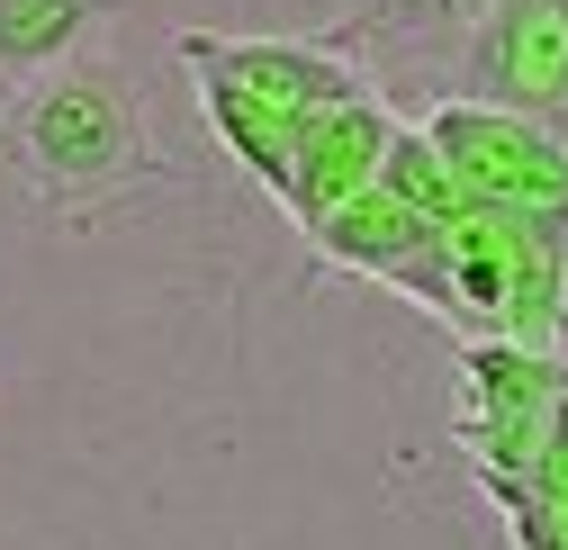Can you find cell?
Here are the masks:
<instances>
[{
	"label": "cell",
	"mask_w": 568,
	"mask_h": 550,
	"mask_svg": "<svg viewBox=\"0 0 568 550\" xmlns=\"http://www.w3.org/2000/svg\"><path fill=\"white\" fill-rule=\"evenodd\" d=\"M181 63H190V73L244 82L253 100H271L280 118H298V126L325 118V109H343V100H371V73L343 45H325V37H207V28H190Z\"/></svg>",
	"instance_id": "6"
},
{
	"label": "cell",
	"mask_w": 568,
	"mask_h": 550,
	"mask_svg": "<svg viewBox=\"0 0 568 550\" xmlns=\"http://www.w3.org/2000/svg\"><path fill=\"white\" fill-rule=\"evenodd\" d=\"M424 135L443 145V163L460 172L469 208H568V145L559 126L515 118L496 100H434Z\"/></svg>",
	"instance_id": "3"
},
{
	"label": "cell",
	"mask_w": 568,
	"mask_h": 550,
	"mask_svg": "<svg viewBox=\"0 0 568 550\" xmlns=\"http://www.w3.org/2000/svg\"><path fill=\"white\" fill-rule=\"evenodd\" d=\"M559 145H568V126H559Z\"/></svg>",
	"instance_id": "11"
},
{
	"label": "cell",
	"mask_w": 568,
	"mask_h": 550,
	"mask_svg": "<svg viewBox=\"0 0 568 550\" xmlns=\"http://www.w3.org/2000/svg\"><path fill=\"white\" fill-rule=\"evenodd\" d=\"M307 253H316L325 271H362V281H379V289H406L424 316L460 325V289H452V226L415 217L406 198H388L379 181H371V190H352L343 208H325V217L307 226Z\"/></svg>",
	"instance_id": "2"
},
{
	"label": "cell",
	"mask_w": 568,
	"mask_h": 550,
	"mask_svg": "<svg viewBox=\"0 0 568 550\" xmlns=\"http://www.w3.org/2000/svg\"><path fill=\"white\" fill-rule=\"evenodd\" d=\"M388 198H406L415 217H434V226H452V217H469V190H460V172L443 163V145L424 135V118H397L388 126V145H379V172H371Z\"/></svg>",
	"instance_id": "10"
},
{
	"label": "cell",
	"mask_w": 568,
	"mask_h": 550,
	"mask_svg": "<svg viewBox=\"0 0 568 550\" xmlns=\"http://www.w3.org/2000/svg\"><path fill=\"white\" fill-rule=\"evenodd\" d=\"M452 100H496L515 118L568 126V0H496L460 45Z\"/></svg>",
	"instance_id": "5"
},
{
	"label": "cell",
	"mask_w": 568,
	"mask_h": 550,
	"mask_svg": "<svg viewBox=\"0 0 568 550\" xmlns=\"http://www.w3.org/2000/svg\"><path fill=\"white\" fill-rule=\"evenodd\" d=\"M388 126H397V118H388V100H379V91H371V100H343V109H325V118H307V126H298L290 181H280V208L298 217V235H307L325 208H343L352 190H371Z\"/></svg>",
	"instance_id": "7"
},
{
	"label": "cell",
	"mask_w": 568,
	"mask_h": 550,
	"mask_svg": "<svg viewBox=\"0 0 568 550\" xmlns=\"http://www.w3.org/2000/svg\"><path fill=\"white\" fill-rule=\"evenodd\" d=\"M118 0H0V91H19L54 63H73L91 45V28Z\"/></svg>",
	"instance_id": "8"
},
{
	"label": "cell",
	"mask_w": 568,
	"mask_h": 550,
	"mask_svg": "<svg viewBox=\"0 0 568 550\" xmlns=\"http://www.w3.org/2000/svg\"><path fill=\"white\" fill-rule=\"evenodd\" d=\"M0 154L19 172V198L63 217V226L109 217L163 163L145 91L118 63H91V54H73V63H54V73L10 91V109H0Z\"/></svg>",
	"instance_id": "1"
},
{
	"label": "cell",
	"mask_w": 568,
	"mask_h": 550,
	"mask_svg": "<svg viewBox=\"0 0 568 550\" xmlns=\"http://www.w3.org/2000/svg\"><path fill=\"white\" fill-rule=\"evenodd\" d=\"M199 100H207V126L226 135V154L280 198V181H290V154H298V118H280L271 100H253V91L226 82V73H199Z\"/></svg>",
	"instance_id": "9"
},
{
	"label": "cell",
	"mask_w": 568,
	"mask_h": 550,
	"mask_svg": "<svg viewBox=\"0 0 568 550\" xmlns=\"http://www.w3.org/2000/svg\"><path fill=\"white\" fill-rule=\"evenodd\" d=\"M487 10L496 0H352V10L325 28V45H343L352 63H362L379 100L434 109V100H452L460 45H469V28Z\"/></svg>",
	"instance_id": "4"
}]
</instances>
